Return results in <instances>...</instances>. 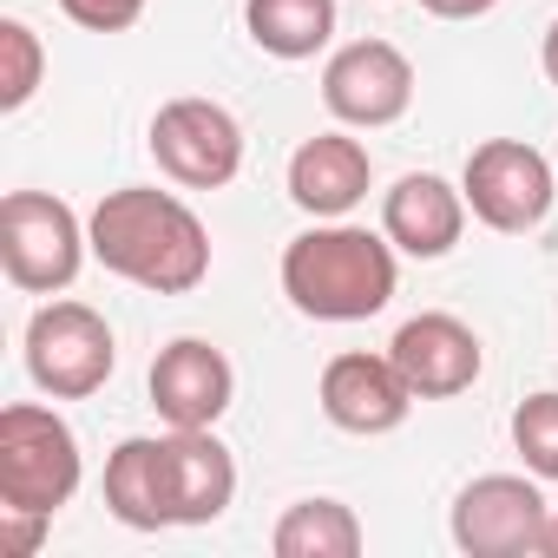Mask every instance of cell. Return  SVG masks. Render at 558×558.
Here are the masks:
<instances>
[{
	"mask_svg": "<svg viewBox=\"0 0 558 558\" xmlns=\"http://www.w3.org/2000/svg\"><path fill=\"white\" fill-rule=\"evenodd\" d=\"M395 256L401 250L388 243V230L329 217L283 243V296L310 323H368L395 303V283H401Z\"/></svg>",
	"mask_w": 558,
	"mask_h": 558,
	"instance_id": "cell-2",
	"label": "cell"
},
{
	"mask_svg": "<svg viewBox=\"0 0 558 558\" xmlns=\"http://www.w3.org/2000/svg\"><path fill=\"white\" fill-rule=\"evenodd\" d=\"M158 171L184 191H223L243 171V125L217 99H171L145 132Z\"/></svg>",
	"mask_w": 558,
	"mask_h": 558,
	"instance_id": "cell-8",
	"label": "cell"
},
{
	"mask_svg": "<svg viewBox=\"0 0 558 558\" xmlns=\"http://www.w3.org/2000/svg\"><path fill=\"white\" fill-rule=\"evenodd\" d=\"M276 558H355L362 551V519L342 499H296L269 532Z\"/></svg>",
	"mask_w": 558,
	"mask_h": 558,
	"instance_id": "cell-18",
	"label": "cell"
},
{
	"mask_svg": "<svg viewBox=\"0 0 558 558\" xmlns=\"http://www.w3.org/2000/svg\"><path fill=\"white\" fill-rule=\"evenodd\" d=\"M453 545L466 558H545L551 551V506L538 493V473H480L460 486L453 519H447Z\"/></svg>",
	"mask_w": 558,
	"mask_h": 558,
	"instance_id": "cell-5",
	"label": "cell"
},
{
	"mask_svg": "<svg viewBox=\"0 0 558 558\" xmlns=\"http://www.w3.org/2000/svg\"><path fill=\"white\" fill-rule=\"evenodd\" d=\"M323 106L355 132H381L414 106V60L395 40H349L323 66Z\"/></svg>",
	"mask_w": 558,
	"mask_h": 558,
	"instance_id": "cell-9",
	"label": "cell"
},
{
	"mask_svg": "<svg viewBox=\"0 0 558 558\" xmlns=\"http://www.w3.org/2000/svg\"><path fill=\"white\" fill-rule=\"evenodd\" d=\"M86 480L80 460V434L40 408V401H14L0 408V506H27V512H60Z\"/></svg>",
	"mask_w": 558,
	"mask_h": 558,
	"instance_id": "cell-3",
	"label": "cell"
},
{
	"mask_svg": "<svg viewBox=\"0 0 558 558\" xmlns=\"http://www.w3.org/2000/svg\"><path fill=\"white\" fill-rule=\"evenodd\" d=\"M47 512H27V506H0V551L8 558H34L40 538H47Z\"/></svg>",
	"mask_w": 558,
	"mask_h": 558,
	"instance_id": "cell-22",
	"label": "cell"
},
{
	"mask_svg": "<svg viewBox=\"0 0 558 558\" xmlns=\"http://www.w3.org/2000/svg\"><path fill=\"white\" fill-rule=\"evenodd\" d=\"M551 551H558V506H551Z\"/></svg>",
	"mask_w": 558,
	"mask_h": 558,
	"instance_id": "cell-25",
	"label": "cell"
},
{
	"mask_svg": "<svg viewBox=\"0 0 558 558\" xmlns=\"http://www.w3.org/2000/svg\"><path fill=\"white\" fill-rule=\"evenodd\" d=\"M323 414L342 427V434H395L408 414H414V388L408 375L395 368V355H368V349H349L323 368Z\"/></svg>",
	"mask_w": 558,
	"mask_h": 558,
	"instance_id": "cell-12",
	"label": "cell"
},
{
	"mask_svg": "<svg viewBox=\"0 0 558 558\" xmlns=\"http://www.w3.org/2000/svg\"><path fill=\"white\" fill-rule=\"evenodd\" d=\"M93 256L125 276V283L151 290V296H191L204 276H210V230L204 217L158 191V184H119L93 204L86 217Z\"/></svg>",
	"mask_w": 558,
	"mask_h": 558,
	"instance_id": "cell-1",
	"label": "cell"
},
{
	"mask_svg": "<svg viewBox=\"0 0 558 558\" xmlns=\"http://www.w3.org/2000/svg\"><path fill=\"white\" fill-rule=\"evenodd\" d=\"M388 355H395V368L408 375L414 401H453V395H466V388L480 381V368H486L480 336H473L460 316H447V310L408 316V323L395 329Z\"/></svg>",
	"mask_w": 558,
	"mask_h": 558,
	"instance_id": "cell-10",
	"label": "cell"
},
{
	"mask_svg": "<svg viewBox=\"0 0 558 558\" xmlns=\"http://www.w3.org/2000/svg\"><path fill=\"white\" fill-rule=\"evenodd\" d=\"M40 80H47V47L21 14H8L0 21V112H21L40 93Z\"/></svg>",
	"mask_w": 558,
	"mask_h": 558,
	"instance_id": "cell-19",
	"label": "cell"
},
{
	"mask_svg": "<svg viewBox=\"0 0 558 558\" xmlns=\"http://www.w3.org/2000/svg\"><path fill=\"white\" fill-rule=\"evenodd\" d=\"M381 230H388V243H395L401 256L434 263V256H447V250L460 243V230H466V191L447 184V178H434V171H408V178H395V191L381 197Z\"/></svg>",
	"mask_w": 558,
	"mask_h": 558,
	"instance_id": "cell-14",
	"label": "cell"
},
{
	"mask_svg": "<svg viewBox=\"0 0 558 558\" xmlns=\"http://www.w3.org/2000/svg\"><path fill=\"white\" fill-rule=\"evenodd\" d=\"M106 506L132 532L171 525V480H165V434H132L106 453Z\"/></svg>",
	"mask_w": 558,
	"mask_h": 558,
	"instance_id": "cell-16",
	"label": "cell"
},
{
	"mask_svg": "<svg viewBox=\"0 0 558 558\" xmlns=\"http://www.w3.org/2000/svg\"><path fill=\"white\" fill-rule=\"evenodd\" d=\"M512 453L525 460V473L558 480V388L525 395V401L512 408Z\"/></svg>",
	"mask_w": 558,
	"mask_h": 558,
	"instance_id": "cell-20",
	"label": "cell"
},
{
	"mask_svg": "<svg viewBox=\"0 0 558 558\" xmlns=\"http://www.w3.org/2000/svg\"><path fill=\"white\" fill-rule=\"evenodd\" d=\"M460 191H466V210L499 230V236H525L551 217V197H558V178H551V158L525 138H486L466 151V171H460Z\"/></svg>",
	"mask_w": 558,
	"mask_h": 558,
	"instance_id": "cell-7",
	"label": "cell"
},
{
	"mask_svg": "<svg viewBox=\"0 0 558 558\" xmlns=\"http://www.w3.org/2000/svg\"><path fill=\"white\" fill-rule=\"evenodd\" d=\"M60 14L86 34H125V27H138L145 0H60Z\"/></svg>",
	"mask_w": 558,
	"mask_h": 558,
	"instance_id": "cell-21",
	"label": "cell"
},
{
	"mask_svg": "<svg viewBox=\"0 0 558 558\" xmlns=\"http://www.w3.org/2000/svg\"><path fill=\"white\" fill-rule=\"evenodd\" d=\"M243 34L269 60H316L336 40V0H243Z\"/></svg>",
	"mask_w": 558,
	"mask_h": 558,
	"instance_id": "cell-17",
	"label": "cell"
},
{
	"mask_svg": "<svg viewBox=\"0 0 558 558\" xmlns=\"http://www.w3.org/2000/svg\"><path fill=\"white\" fill-rule=\"evenodd\" d=\"M545 80H551V86H558V21H551V27H545Z\"/></svg>",
	"mask_w": 558,
	"mask_h": 558,
	"instance_id": "cell-24",
	"label": "cell"
},
{
	"mask_svg": "<svg viewBox=\"0 0 558 558\" xmlns=\"http://www.w3.org/2000/svg\"><path fill=\"white\" fill-rule=\"evenodd\" d=\"M145 388H151V408L165 414V427H217L223 408L236 401V368L217 342L178 336V342L158 349Z\"/></svg>",
	"mask_w": 558,
	"mask_h": 558,
	"instance_id": "cell-11",
	"label": "cell"
},
{
	"mask_svg": "<svg viewBox=\"0 0 558 558\" xmlns=\"http://www.w3.org/2000/svg\"><path fill=\"white\" fill-rule=\"evenodd\" d=\"M86 256H93V236L66 197L8 191V204H0V269H8L14 290L60 296V290H73Z\"/></svg>",
	"mask_w": 558,
	"mask_h": 558,
	"instance_id": "cell-4",
	"label": "cell"
},
{
	"mask_svg": "<svg viewBox=\"0 0 558 558\" xmlns=\"http://www.w3.org/2000/svg\"><path fill=\"white\" fill-rule=\"evenodd\" d=\"M165 480H171V525H217L236 499V460L210 427L165 434Z\"/></svg>",
	"mask_w": 558,
	"mask_h": 558,
	"instance_id": "cell-15",
	"label": "cell"
},
{
	"mask_svg": "<svg viewBox=\"0 0 558 558\" xmlns=\"http://www.w3.org/2000/svg\"><path fill=\"white\" fill-rule=\"evenodd\" d=\"M119 342L93 303H40L27 323V375L53 401H86L112 381Z\"/></svg>",
	"mask_w": 558,
	"mask_h": 558,
	"instance_id": "cell-6",
	"label": "cell"
},
{
	"mask_svg": "<svg viewBox=\"0 0 558 558\" xmlns=\"http://www.w3.org/2000/svg\"><path fill=\"white\" fill-rule=\"evenodd\" d=\"M375 184V165H368V145L349 138V132H316L290 151V204L310 210L316 223L329 217H349Z\"/></svg>",
	"mask_w": 558,
	"mask_h": 558,
	"instance_id": "cell-13",
	"label": "cell"
},
{
	"mask_svg": "<svg viewBox=\"0 0 558 558\" xmlns=\"http://www.w3.org/2000/svg\"><path fill=\"white\" fill-rule=\"evenodd\" d=\"M421 8H427L434 21H480V14L499 8V0H421Z\"/></svg>",
	"mask_w": 558,
	"mask_h": 558,
	"instance_id": "cell-23",
	"label": "cell"
}]
</instances>
